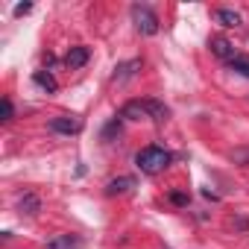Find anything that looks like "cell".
Returning a JSON list of instances; mask_svg holds the SVG:
<instances>
[{
  "instance_id": "1",
  "label": "cell",
  "mask_w": 249,
  "mask_h": 249,
  "mask_svg": "<svg viewBox=\"0 0 249 249\" xmlns=\"http://www.w3.org/2000/svg\"><path fill=\"white\" fill-rule=\"evenodd\" d=\"M173 161V156L167 153V150H161V147H144V150H138L135 153V164H138V170L141 173H161L167 164Z\"/></svg>"
},
{
  "instance_id": "2",
  "label": "cell",
  "mask_w": 249,
  "mask_h": 249,
  "mask_svg": "<svg viewBox=\"0 0 249 249\" xmlns=\"http://www.w3.org/2000/svg\"><path fill=\"white\" fill-rule=\"evenodd\" d=\"M132 21H135V30H138L141 36H156V33H159V15H156L150 6L135 3V6H132Z\"/></svg>"
},
{
  "instance_id": "3",
  "label": "cell",
  "mask_w": 249,
  "mask_h": 249,
  "mask_svg": "<svg viewBox=\"0 0 249 249\" xmlns=\"http://www.w3.org/2000/svg\"><path fill=\"white\" fill-rule=\"evenodd\" d=\"M79 129H82V120L71 117V114H62V117L50 120V132H56V135H76Z\"/></svg>"
},
{
  "instance_id": "4",
  "label": "cell",
  "mask_w": 249,
  "mask_h": 249,
  "mask_svg": "<svg viewBox=\"0 0 249 249\" xmlns=\"http://www.w3.org/2000/svg\"><path fill=\"white\" fill-rule=\"evenodd\" d=\"M208 47H211V53L217 56V59H223V62H231L237 53H234V44L229 41V38H223V36H214L211 41H208Z\"/></svg>"
},
{
  "instance_id": "5",
  "label": "cell",
  "mask_w": 249,
  "mask_h": 249,
  "mask_svg": "<svg viewBox=\"0 0 249 249\" xmlns=\"http://www.w3.org/2000/svg\"><path fill=\"white\" fill-rule=\"evenodd\" d=\"M88 59H91V50H88V47H82V44H76V47H71V50H68L65 65H68L71 71H76V68L88 65Z\"/></svg>"
},
{
  "instance_id": "6",
  "label": "cell",
  "mask_w": 249,
  "mask_h": 249,
  "mask_svg": "<svg viewBox=\"0 0 249 249\" xmlns=\"http://www.w3.org/2000/svg\"><path fill=\"white\" fill-rule=\"evenodd\" d=\"M141 71V59H129V62H123V65H117L114 68V82H126V79H132L135 73Z\"/></svg>"
},
{
  "instance_id": "7",
  "label": "cell",
  "mask_w": 249,
  "mask_h": 249,
  "mask_svg": "<svg viewBox=\"0 0 249 249\" xmlns=\"http://www.w3.org/2000/svg\"><path fill=\"white\" fill-rule=\"evenodd\" d=\"M132 188H135V176H117V179H111L106 185V194L108 196H117V194H126Z\"/></svg>"
},
{
  "instance_id": "8",
  "label": "cell",
  "mask_w": 249,
  "mask_h": 249,
  "mask_svg": "<svg viewBox=\"0 0 249 249\" xmlns=\"http://www.w3.org/2000/svg\"><path fill=\"white\" fill-rule=\"evenodd\" d=\"M47 249H82V240L76 234H56L47 240Z\"/></svg>"
},
{
  "instance_id": "9",
  "label": "cell",
  "mask_w": 249,
  "mask_h": 249,
  "mask_svg": "<svg viewBox=\"0 0 249 249\" xmlns=\"http://www.w3.org/2000/svg\"><path fill=\"white\" fill-rule=\"evenodd\" d=\"M144 111H147L150 120H159V123L170 117V108L164 103H159V100H144Z\"/></svg>"
},
{
  "instance_id": "10",
  "label": "cell",
  "mask_w": 249,
  "mask_h": 249,
  "mask_svg": "<svg viewBox=\"0 0 249 249\" xmlns=\"http://www.w3.org/2000/svg\"><path fill=\"white\" fill-rule=\"evenodd\" d=\"M214 21H217V24H223V27H229V30L243 24L240 12H234V9H214Z\"/></svg>"
},
{
  "instance_id": "11",
  "label": "cell",
  "mask_w": 249,
  "mask_h": 249,
  "mask_svg": "<svg viewBox=\"0 0 249 249\" xmlns=\"http://www.w3.org/2000/svg\"><path fill=\"white\" fill-rule=\"evenodd\" d=\"M120 117H123V120H141V117H147V111H144V100H129L126 106L120 108Z\"/></svg>"
},
{
  "instance_id": "12",
  "label": "cell",
  "mask_w": 249,
  "mask_h": 249,
  "mask_svg": "<svg viewBox=\"0 0 249 249\" xmlns=\"http://www.w3.org/2000/svg\"><path fill=\"white\" fill-rule=\"evenodd\" d=\"M18 211H21V214H27V217H36V214L41 211V199H38L36 194H24V196H21V202H18Z\"/></svg>"
},
{
  "instance_id": "13",
  "label": "cell",
  "mask_w": 249,
  "mask_h": 249,
  "mask_svg": "<svg viewBox=\"0 0 249 249\" xmlns=\"http://www.w3.org/2000/svg\"><path fill=\"white\" fill-rule=\"evenodd\" d=\"M33 82H36V85H41V88H44L47 94H53V91L59 88V82L53 79V73H44V71H38V73H33Z\"/></svg>"
},
{
  "instance_id": "14",
  "label": "cell",
  "mask_w": 249,
  "mask_h": 249,
  "mask_svg": "<svg viewBox=\"0 0 249 249\" xmlns=\"http://www.w3.org/2000/svg\"><path fill=\"white\" fill-rule=\"evenodd\" d=\"M229 65V71H234V73H240V76H246L249 79V56H243V53H237L231 62H226Z\"/></svg>"
},
{
  "instance_id": "15",
  "label": "cell",
  "mask_w": 249,
  "mask_h": 249,
  "mask_svg": "<svg viewBox=\"0 0 249 249\" xmlns=\"http://www.w3.org/2000/svg\"><path fill=\"white\" fill-rule=\"evenodd\" d=\"M15 117V108H12V100L9 97H3V117H0V120H3V123H9Z\"/></svg>"
},
{
  "instance_id": "16",
  "label": "cell",
  "mask_w": 249,
  "mask_h": 249,
  "mask_svg": "<svg viewBox=\"0 0 249 249\" xmlns=\"http://www.w3.org/2000/svg\"><path fill=\"white\" fill-rule=\"evenodd\" d=\"M167 199H170L173 205H188V202H191V196H188V194H182V191H173Z\"/></svg>"
},
{
  "instance_id": "17",
  "label": "cell",
  "mask_w": 249,
  "mask_h": 249,
  "mask_svg": "<svg viewBox=\"0 0 249 249\" xmlns=\"http://www.w3.org/2000/svg\"><path fill=\"white\" fill-rule=\"evenodd\" d=\"M231 159L237 164H249V150H237V153H231Z\"/></svg>"
},
{
  "instance_id": "18",
  "label": "cell",
  "mask_w": 249,
  "mask_h": 249,
  "mask_svg": "<svg viewBox=\"0 0 249 249\" xmlns=\"http://www.w3.org/2000/svg\"><path fill=\"white\" fill-rule=\"evenodd\" d=\"M30 9H33V3H18V6H15V15L21 18V15H27Z\"/></svg>"
}]
</instances>
